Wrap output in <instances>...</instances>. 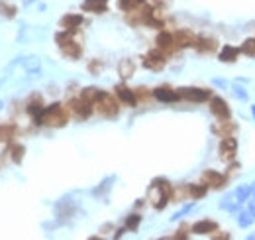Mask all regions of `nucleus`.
Wrapping results in <instances>:
<instances>
[{
  "mask_svg": "<svg viewBox=\"0 0 255 240\" xmlns=\"http://www.w3.org/2000/svg\"><path fill=\"white\" fill-rule=\"evenodd\" d=\"M210 111H212V115L218 117V119H222V120L230 119V107H228V103H226L224 99H220V97H210Z\"/></svg>",
  "mask_w": 255,
  "mask_h": 240,
  "instance_id": "5",
  "label": "nucleus"
},
{
  "mask_svg": "<svg viewBox=\"0 0 255 240\" xmlns=\"http://www.w3.org/2000/svg\"><path fill=\"white\" fill-rule=\"evenodd\" d=\"M240 205H242V203H240L238 199H236V201H232L230 197H226V199H224V201L220 203V207H222L224 211H230V213H234V211H238V209H240Z\"/></svg>",
  "mask_w": 255,
  "mask_h": 240,
  "instance_id": "27",
  "label": "nucleus"
},
{
  "mask_svg": "<svg viewBox=\"0 0 255 240\" xmlns=\"http://www.w3.org/2000/svg\"><path fill=\"white\" fill-rule=\"evenodd\" d=\"M34 120H36V124H40V126H42V124H46V126H65L67 115H65L63 107H61L59 103H55V105L46 107Z\"/></svg>",
  "mask_w": 255,
  "mask_h": 240,
  "instance_id": "1",
  "label": "nucleus"
},
{
  "mask_svg": "<svg viewBox=\"0 0 255 240\" xmlns=\"http://www.w3.org/2000/svg\"><path fill=\"white\" fill-rule=\"evenodd\" d=\"M118 71H120V75H122L124 79H128V77H132V75H134L136 65H134V61L132 60H122L120 61V65H118Z\"/></svg>",
  "mask_w": 255,
  "mask_h": 240,
  "instance_id": "21",
  "label": "nucleus"
},
{
  "mask_svg": "<svg viewBox=\"0 0 255 240\" xmlns=\"http://www.w3.org/2000/svg\"><path fill=\"white\" fill-rule=\"evenodd\" d=\"M195 48H197L199 52L206 54V52H212V50L216 48V42L210 40V38H197V40H195Z\"/></svg>",
  "mask_w": 255,
  "mask_h": 240,
  "instance_id": "20",
  "label": "nucleus"
},
{
  "mask_svg": "<svg viewBox=\"0 0 255 240\" xmlns=\"http://www.w3.org/2000/svg\"><path fill=\"white\" fill-rule=\"evenodd\" d=\"M254 195V185H242V187H238L236 189V199L240 201V203H246V201H250V197Z\"/></svg>",
  "mask_w": 255,
  "mask_h": 240,
  "instance_id": "19",
  "label": "nucleus"
},
{
  "mask_svg": "<svg viewBox=\"0 0 255 240\" xmlns=\"http://www.w3.org/2000/svg\"><path fill=\"white\" fill-rule=\"evenodd\" d=\"M2 107H4V103H2V101H0V111H2Z\"/></svg>",
  "mask_w": 255,
  "mask_h": 240,
  "instance_id": "39",
  "label": "nucleus"
},
{
  "mask_svg": "<svg viewBox=\"0 0 255 240\" xmlns=\"http://www.w3.org/2000/svg\"><path fill=\"white\" fill-rule=\"evenodd\" d=\"M214 239H230V235H214Z\"/></svg>",
  "mask_w": 255,
  "mask_h": 240,
  "instance_id": "34",
  "label": "nucleus"
},
{
  "mask_svg": "<svg viewBox=\"0 0 255 240\" xmlns=\"http://www.w3.org/2000/svg\"><path fill=\"white\" fill-rule=\"evenodd\" d=\"M203 183L208 185V187H214V189H222L228 183V178L224 174H218L214 170H208V172L203 174Z\"/></svg>",
  "mask_w": 255,
  "mask_h": 240,
  "instance_id": "8",
  "label": "nucleus"
},
{
  "mask_svg": "<svg viewBox=\"0 0 255 240\" xmlns=\"http://www.w3.org/2000/svg\"><path fill=\"white\" fill-rule=\"evenodd\" d=\"M252 115H254V119H255V105H252Z\"/></svg>",
  "mask_w": 255,
  "mask_h": 240,
  "instance_id": "37",
  "label": "nucleus"
},
{
  "mask_svg": "<svg viewBox=\"0 0 255 240\" xmlns=\"http://www.w3.org/2000/svg\"><path fill=\"white\" fill-rule=\"evenodd\" d=\"M155 44H157L159 50H167V52H169V50H173V46H175V36L169 34V32H159Z\"/></svg>",
  "mask_w": 255,
  "mask_h": 240,
  "instance_id": "15",
  "label": "nucleus"
},
{
  "mask_svg": "<svg viewBox=\"0 0 255 240\" xmlns=\"http://www.w3.org/2000/svg\"><path fill=\"white\" fill-rule=\"evenodd\" d=\"M24 146L22 144H12L10 148H8V154H10V158H12V162L14 164H20L22 160H24Z\"/></svg>",
  "mask_w": 255,
  "mask_h": 240,
  "instance_id": "22",
  "label": "nucleus"
},
{
  "mask_svg": "<svg viewBox=\"0 0 255 240\" xmlns=\"http://www.w3.org/2000/svg\"><path fill=\"white\" fill-rule=\"evenodd\" d=\"M26 111H28V115L32 117V119H36L42 111H44V105H42V99L40 97H34L30 103H28V107H26Z\"/></svg>",
  "mask_w": 255,
  "mask_h": 240,
  "instance_id": "18",
  "label": "nucleus"
},
{
  "mask_svg": "<svg viewBox=\"0 0 255 240\" xmlns=\"http://www.w3.org/2000/svg\"><path fill=\"white\" fill-rule=\"evenodd\" d=\"M181 99H187L191 103H204L210 101V91L208 89H201V87H187V89H179Z\"/></svg>",
  "mask_w": 255,
  "mask_h": 240,
  "instance_id": "4",
  "label": "nucleus"
},
{
  "mask_svg": "<svg viewBox=\"0 0 255 240\" xmlns=\"http://www.w3.org/2000/svg\"><path fill=\"white\" fill-rule=\"evenodd\" d=\"M36 0H24V6H32Z\"/></svg>",
  "mask_w": 255,
  "mask_h": 240,
  "instance_id": "36",
  "label": "nucleus"
},
{
  "mask_svg": "<svg viewBox=\"0 0 255 240\" xmlns=\"http://www.w3.org/2000/svg\"><path fill=\"white\" fill-rule=\"evenodd\" d=\"M153 97L159 101V103H177L179 99H181V95H179V91H175V89H171V87H157L155 91H153Z\"/></svg>",
  "mask_w": 255,
  "mask_h": 240,
  "instance_id": "6",
  "label": "nucleus"
},
{
  "mask_svg": "<svg viewBox=\"0 0 255 240\" xmlns=\"http://www.w3.org/2000/svg\"><path fill=\"white\" fill-rule=\"evenodd\" d=\"M106 4L108 0H83V10L101 14V12H106Z\"/></svg>",
  "mask_w": 255,
  "mask_h": 240,
  "instance_id": "16",
  "label": "nucleus"
},
{
  "mask_svg": "<svg viewBox=\"0 0 255 240\" xmlns=\"http://www.w3.org/2000/svg\"><path fill=\"white\" fill-rule=\"evenodd\" d=\"M69 107L77 115V119H89L93 115V103H87L85 99H75L69 103Z\"/></svg>",
  "mask_w": 255,
  "mask_h": 240,
  "instance_id": "7",
  "label": "nucleus"
},
{
  "mask_svg": "<svg viewBox=\"0 0 255 240\" xmlns=\"http://www.w3.org/2000/svg\"><path fill=\"white\" fill-rule=\"evenodd\" d=\"M114 91H116V97L120 99V103L128 105V107H136V105H138V97H136V93H134L132 89H128L126 85H118Z\"/></svg>",
  "mask_w": 255,
  "mask_h": 240,
  "instance_id": "11",
  "label": "nucleus"
},
{
  "mask_svg": "<svg viewBox=\"0 0 255 240\" xmlns=\"http://www.w3.org/2000/svg\"><path fill=\"white\" fill-rule=\"evenodd\" d=\"M55 42L69 60H79L81 58V46L71 38V32H59L55 36Z\"/></svg>",
  "mask_w": 255,
  "mask_h": 240,
  "instance_id": "2",
  "label": "nucleus"
},
{
  "mask_svg": "<svg viewBox=\"0 0 255 240\" xmlns=\"http://www.w3.org/2000/svg\"><path fill=\"white\" fill-rule=\"evenodd\" d=\"M193 209H195V201H191V203H189V205H185L181 211H177V213L171 217V221H179V219H183V217H185V215H189Z\"/></svg>",
  "mask_w": 255,
  "mask_h": 240,
  "instance_id": "29",
  "label": "nucleus"
},
{
  "mask_svg": "<svg viewBox=\"0 0 255 240\" xmlns=\"http://www.w3.org/2000/svg\"><path fill=\"white\" fill-rule=\"evenodd\" d=\"M236 152H238V142H236V138L228 136V138L222 142V146H220V158H222L224 162H232V160L236 158Z\"/></svg>",
  "mask_w": 255,
  "mask_h": 240,
  "instance_id": "9",
  "label": "nucleus"
},
{
  "mask_svg": "<svg viewBox=\"0 0 255 240\" xmlns=\"http://www.w3.org/2000/svg\"><path fill=\"white\" fill-rule=\"evenodd\" d=\"M240 52H242V54H246V56H255V38H252V40H246V42L242 44Z\"/></svg>",
  "mask_w": 255,
  "mask_h": 240,
  "instance_id": "28",
  "label": "nucleus"
},
{
  "mask_svg": "<svg viewBox=\"0 0 255 240\" xmlns=\"http://www.w3.org/2000/svg\"><path fill=\"white\" fill-rule=\"evenodd\" d=\"M83 24V16L81 14H67L61 18V28L65 32H75L77 28H81Z\"/></svg>",
  "mask_w": 255,
  "mask_h": 240,
  "instance_id": "12",
  "label": "nucleus"
},
{
  "mask_svg": "<svg viewBox=\"0 0 255 240\" xmlns=\"http://www.w3.org/2000/svg\"><path fill=\"white\" fill-rule=\"evenodd\" d=\"M144 2H146V0H136V4H144Z\"/></svg>",
  "mask_w": 255,
  "mask_h": 240,
  "instance_id": "38",
  "label": "nucleus"
},
{
  "mask_svg": "<svg viewBox=\"0 0 255 240\" xmlns=\"http://www.w3.org/2000/svg\"><path fill=\"white\" fill-rule=\"evenodd\" d=\"M140 223H142V217H140V215H130V217L126 219V229H128V231H136V229L140 227Z\"/></svg>",
  "mask_w": 255,
  "mask_h": 240,
  "instance_id": "30",
  "label": "nucleus"
},
{
  "mask_svg": "<svg viewBox=\"0 0 255 240\" xmlns=\"http://www.w3.org/2000/svg\"><path fill=\"white\" fill-rule=\"evenodd\" d=\"M95 105H97L99 113H101L102 117H106V119H114L118 115V103L108 93H101V97H99V101Z\"/></svg>",
  "mask_w": 255,
  "mask_h": 240,
  "instance_id": "3",
  "label": "nucleus"
},
{
  "mask_svg": "<svg viewBox=\"0 0 255 240\" xmlns=\"http://www.w3.org/2000/svg\"><path fill=\"white\" fill-rule=\"evenodd\" d=\"M14 132H16V126L14 124H2L0 126V140L2 142H10L14 138Z\"/></svg>",
  "mask_w": 255,
  "mask_h": 240,
  "instance_id": "25",
  "label": "nucleus"
},
{
  "mask_svg": "<svg viewBox=\"0 0 255 240\" xmlns=\"http://www.w3.org/2000/svg\"><path fill=\"white\" fill-rule=\"evenodd\" d=\"M238 54H240V50H238V48L224 46V48H222V52H220V56H218V60L222 61V63H234V61L238 60Z\"/></svg>",
  "mask_w": 255,
  "mask_h": 240,
  "instance_id": "17",
  "label": "nucleus"
},
{
  "mask_svg": "<svg viewBox=\"0 0 255 240\" xmlns=\"http://www.w3.org/2000/svg\"><path fill=\"white\" fill-rule=\"evenodd\" d=\"M218 229V225L214 223V221H199V223H195L193 225V233L195 235H212L214 231Z\"/></svg>",
  "mask_w": 255,
  "mask_h": 240,
  "instance_id": "14",
  "label": "nucleus"
},
{
  "mask_svg": "<svg viewBox=\"0 0 255 240\" xmlns=\"http://www.w3.org/2000/svg\"><path fill=\"white\" fill-rule=\"evenodd\" d=\"M0 12L6 16V18H14L16 16V8L14 6H6V4H0Z\"/></svg>",
  "mask_w": 255,
  "mask_h": 240,
  "instance_id": "33",
  "label": "nucleus"
},
{
  "mask_svg": "<svg viewBox=\"0 0 255 240\" xmlns=\"http://www.w3.org/2000/svg\"><path fill=\"white\" fill-rule=\"evenodd\" d=\"M232 95H234L238 101H250V95L246 93V89H244V87H238V85H236V87H232Z\"/></svg>",
  "mask_w": 255,
  "mask_h": 240,
  "instance_id": "31",
  "label": "nucleus"
},
{
  "mask_svg": "<svg viewBox=\"0 0 255 240\" xmlns=\"http://www.w3.org/2000/svg\"><path fill=\"white\" fill-rule=\"evenodd\" d=\"M144 65H146L148 69H152V71H159V69H163V65H165V56H163L161 50L157 48V50L150 52V54L144 58Z\"/></svg>",
  "mask_w": 255,
  "mask_h": 240,
  "instance_id": "10",
  "label": "nucleus"
},
{
  "mask_svg": "<svg viewBox=\"0 0 255 240\" xmlns=\"http://www.w3.org/2000/svg\"><path fill=\"white\" fill-rule=\"evenodd\" d=\"M254 195H255V185H254Z\"/></svg>",
  "mask_w": 255,
  "mask_h": 240,
  "instance_id": "40",
  "label": "nucleus"
},
{
  "mask_svg": "<svg viewBox=\"0 0 255 240\" xmlns=\"http://www.w3.org/2000/svg\"><path fill=\"white\" fill-rule=\"evenodd\" d=\"M250 211L255 215V201H252V203H250Z\"/></svg>",
  "mask_w": 255,
  "mask_h": 240,
  "instance_id": "35",
  "label": "nucleus"
},
{
  "mask_svg": "<svg viewBox=\"0 0 255 240\" xmlns=\"http://www.w3.org/2000/svg\"><path fill=\"white\" fill-rule=\"evenodd\" d=\"M118 6H120L124 12H132L138 4H136V0H118Z\"/></svg>",
  "mask_w": 255,
  "mask_h": 240,
  "instance_id": "32",
  "label": "nucleus"
},
{
  "mask_svg": "<svg viewBox=\"0 0 255 240\" xmlns=\"http://www.w3.org/2000/svg\"><path fill=\"white\" fill-rule=\"evenodd\" d=\"M102 91H99V89H95V87H89V89H85L83 93H81V99H85L87 103H97L99 101V97H101Z\"/></svg>",
  "mask_w": 255,
  "mask_h": 240,
  "instance_id": "24",
  "label": "nucleus"
},
{
  "mask_svg": "<svg viewBox=\"0 0 255 240\" xmlns=\"http://www.w3.org/2000/svg\"><path fill=\"white\" fill-rule=\"evenodd\" d=\"M255 221V215L248 209V211H244V213H240V217H238V225L242 227V229H248V227H252Z\"/></svg>",
  "mask_w": 255,
  "mask_h": 240,
  "instance_id": "23",
  "label": "nucleus"
},
{
  "mask_svg": "<svg viewBox=\"0 0 255 240\" xmlns=\"http://www.w3.org/2000/svg\"><path fill=\"white\" fill-rule=\"evenodd\" d=\"M175 36V46H179V48H189V46H195V36L189 32V30H179L177 34H173Z\"/></svg>",
  "mask_w": 255,
  "mask_h": 240,
  "instance_id": "13",
  "label": "nucleus"
},
{
  "mask_svg": "<svg viewBox=\"0 0 255 240\" xmlns=\"http://www.w3.org/2000/svg\"><path fill=\"white\" fill-rule=\"evenodd\" d=\"M206 191H208V185H189V195L197 201V199H203L204 195H206Z\"/></svg>",
  "mask_w": 255,
  "mask_h": 240,
  "instance_id": "26",
  "label": "nucleus"
}]
</instances>
